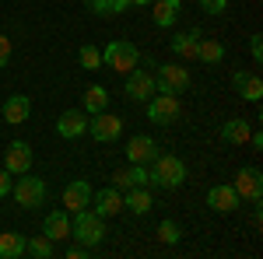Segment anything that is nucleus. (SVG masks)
I'll use <instances>...</instances> for the list:
<instances>
[{"mask_svg":"<svg viewBox=\"0 0 263 259\" xmlns=\"http://www.w3.org/2000/svg\"><path fill=\"white\" fill-rule=\"evenodd\" d=\"M147 175H151V186H162V189H179L186 182V165L176 154H158V158L147 165Z\"/></svg>","mask_w":263,"mask_h":259,"instance_id":"f257e3e1","label":"nucleus"},{"mask_svg":"<svg viewBox=\"0 0 263 259\" xmlns=\"http://www.w3.org/2000/svg\"><path fill=\"white\" fill-rule=\"evenodd\" d=\"M70 238L88 245V249H95L102 238H105V217H99L91 207H84L74 214V224H70Z\"/></svg>","mask_w":263,"mask_h":259,"instance_id":"f03ea898","label":"nucleus"},{"mask_svg":"<svg viewBox=\"0 0 263 259\" xmlns=\"http://www.w3.org/2000/svg\"><path fill=\"white\" fill-rule=\"evenodd\" d=\"M102 63L109 67V70H116V74H130L137 63H141V49L134 46V42H109L105 49H102Z\"/></svg>","mask_w":263,"mask_h":259,"instance_id":"7ed1b4c3","label":"nucleus"},{"mask_svg":"<svg viewBox=\"0 0 263 259\" xmlns=\"http://www.w3.org/2000/svg\"><path fill=\"white\" fill-rule=\"evenodd\" d=\"M182 116V105H179V95H165V91H155L147 98V119L158 123V126H172L179 123Z\"/></svg>","mask_w":263,"mask_h":259,"instance_id":"20e7f679","label":"nucleus"},{"mask_svg":"<svg viewBox=\"0 0 263 259\" xmlns=\"http://www.w3.org/2000/svg\"><path fill=\"white\" fill-rule=\"evenodd\" d=\"M11 193H14V200H18L21 210H35V207L46 203V182L25 172V175H18V182L11 186Z\"/></svg>","mask_w":263,"mask_h":259,"instance_id":"39448f33","label":"nucleus"},{"mask_svg":"<svg viewBox=\"0 0 263 259\" xmlns=\"http://www.w3.org/2000/svg\"><path fill=\"white\" fill-rule=\"evenodd\" d=\"M155 88L165 91V95H182V91L190 88V70H186L182 63H158Z\"/></svg>","mask_w":263,"mask_h":259,"instance_id":"423d86ee","label":"nucleus"},{"mask_svg":"<svg viewBox=\"0 0 263 259\" xmlns=\"http://www.w3.org/2000/svg\"><path fill=\"white\" fill-rule=\"evenodd\" d=\"M88 133L99 140V144H112V140H120V133H123V119L116 112L102 109L95 116H88Z\"/></svg>","mask_w":263,"mask_h":259,"instance_id":"0eeeda50","label":"nucleus"},{"mask_svg":"<svg viewBox=\"0 0 263 259\" xmlns=\"http://www.w3.org/2000/svg\"><path fill=\"white\" fill-rule=\"evenodd\" d=\"M232 189L239 193V200H249V203H260L263 196V175L260 168H239V175H235V182H232Z\"/></svg>","mask_w":263,"mask_h":259,"instance_id":"6e6552de","label":"nucleus"},{"mask_svg":"<svg viewBox=\"0 0 263 259\" xmlns=\"http://www.w3.org/2000/svg\"><path fill=\"white\" fill-rule=\"evenodd\" d=\"M126 84H123V91H126V98L130 102H147L158 88H155V74H147V70H130V74H123Z\"/></svg>","mask_w":263,"mask_h":259,"instance_id":"1a4fd4ad","label":"nucleus"},{"mask_svg":"<svg viewBox=\"0 0 263 259\" xmlns=\"http://www.w3.org/2000/svg\"><path fill=\"white\" fill-rule=\"evenodd\" d=\"M123 154L130 158V165H151V161L158 158V144L147 137V133H137V137H130V140H126Z\"/></svg>","mask_w":263,"mask_h":259,"instance_id":"9d476101","label":"nucleus"},{"mask_svg":"<svg viewBox=\"0 0 263 259\" xmlns=\"http://www.w3.org/2000/svg\"><path fill=\"white\" fill-rule=\"evenodd\" d=\"M4 168H7L11 175H25V172L32 168V147H28L25 140H11L7 151H4Z\"/></svg>","mask_w":263,"mask_h":259,"instance_id":"9b49d317","label":"nucleus"},{"mask_svg":"<svg viewBox=\"0 0 263 259\" xmlns=\"http://www.w3.org/2000/svg\"><path fill=\"white\" fill-rule=\"evenodd\" d=\"M99 217H116L123 210V193L116 189V186H105V189H99V193H91V203H88Z\"/></svg>","mask_w":263,"mask_h":259,"instance_id":"f8f14e48","label":"nucleus"},{"mask_svg":"<svg viewBox=\"0 0 263 259\" xmlns=\"http://www.w3.org/2000/svg\"><path fill=\"white\" fill-rule=\"evenodd\" d=\"M57 133L63 140H74V137H81V133H88V112L84 109H67V112H60Z\"/></svg>","mask_w":263,"mask_h":259,"instance_id":"ddd939ff","label":"nucleus"},{"mask_svg":"<svg viewBox=\"0 0 263 259\" xmlns=\"http://www.w3.org/2000/svg\"><path fill=\"white\" fill-rule=\"evenodd\" d=\"M239 193L232 189V186H211L207 189V207L211 210H218V214H232V210H239Z\"/></svg>","mask_w":263,"mask_h":259,"instance_id":"4468645a","label":"nucleus"},{"mask_svg":"<svg viewBox=\"0 0 263 259\" xmlns=\"http://www.w3.org/2000/svg\"><path fill=\"white\" fill-rule=\"evenodd\" d=\"M91 203V186L84 179H74L67 189H63V210L67 214H78V210H84Z\"/></svg>","mask_w":263,"mask_h":259,"instance_id":"2eb2a0df","label":"nucleus"},{"mask_svg":"<svg viewBox=\"0 0 263 259\" xmlns=\"http://www.w3.org/2000/svg\"><path fill=\"white\" fill-rule=\"evenodd\" d=\"M0 116H4V123H11V126L25 123L28 116H32V102H28V95H11L7 102H0Z\"/></svg>","mask_w":263,"mask_h":259,"instance_id":"dca6fc26","label":"nucleus"},{"mask_svg":"<svg viewBox=\"0 0 263 259\" xmlns=\"http://www.w3.org/2000/svg\"><path fill=\"white\" fill-rule=\"evenodd\" d=\"M42 235H46V238H53V242L70 238V214H67V210H53V214H46Z\"/></svg>","mask_w":263,"mask_h":259,"instance_id":"f3484780","label":"nucleus"},{"mask_svg":"<svg viewBox=\"0 0 263 259\" xmlns=\"http://www.w3.org/2000/svg\"><path fill=\"white\" fill-rule=\"evenodd\" d=\"M134 210L137 217H144L147 210H151V189L147 186H130V189H123V210Z\"/></svg>","mask_w":263,"mask_h":259,"instance_id":"a211bd4d","label":"nucleus"},{"mask_svg":"<svg viewBox=\"0 0 263 259\" xmlns=\"http://www.w3.org/2000/svg\"><path fill=\"white\" fill-rule=\"evenodd\" d=\"M151 14H155V25L158 28H172L179 21V11H182V0H151Z\"/></svg>","mask_w":263,"mask_h":259,"instance_id":"6ab92c4d","label":"nucleus"},{"mask_svg":"<svg viewBox=\"0 0 263 259\" xmlns=\"http://www.w3.org/2000/svg\"><path fill=\"white\" fill-rule=\"evenodd\" d=\"M193 60H200L203 67H218V63L224 60V46L218 39H203L200 35V42H197V56Z\"/></svg>","mask_w":263,"mask_h":259,"instance_id":"aec40b11","label":"nucleus"},{"mask_svg":"<svg viewBox=\"0 0 263 259\" xmlns=\"http://www.w3.org/2000/svg\"><path fill=\"white\" fill-rule=\"evenodd\" d=\"M249 133H253V126H249L246 119H228V123H221V140H224V144L242 147V144H249Z\"/></svg>","mask_w":263,"mask_h":259,"instance_id":"412c9836","label":"nucleus"},{"mask_svg":"<svg viewBox=\"0 0 263 259\" xmlns=\"http://www.w3.org/2000/svg\"><path fill=\"white\" fill-rule=\"evenodd\" d=\"M197 42H200V28H190V32L176 35L168 46H172V53H176V56H182V60H193V56H197Z\"/></svg>","mask_w":263,"mask_h":259,"instance_id":"4be33fe9","label":"nucleus"},{"mask_svg":"<svg viewBox=\"0 0 263 259\" xmlns=\"http://www.w3.org/2000/svg\"><path fill=\"white\" fill-rule=\"evenodd\" d=\"M18 256H25V235L4 231L0 235V259H18Z\"/></svg>","mask_w":263,"mask_h":259,"instance_id":"5701e85b","label":"nucleus"},{"mask_svg":"<svg viewBox=\"0 0 263 259\" xmlns=\"http://www.w3.org/2000/svg\"><path fill=\"white\" fill-rule=\"evenodd\" d=\"M102 109H109V91L102 88V84H91L88 91H84V112L88 116H95Z\"/></svg>","mask_w":263,"mask_h":259,"instance_id":"b1692460","label":"nucleus"},{"mask_svg":"<svg viewBox=\"0 0 263 259\" xmlns=\"http://www.w3.org/2000/svg\"><path fill=\"white\" fill-rule=\"evenodd\" d=\"M25 252L35 259H49L53 256V238H46V235H35V238H25Z\"/></svg>","mask_w":263,"mask_h":259,"instance_id":"393cba45","label":"nucleus"},{"mask_svg":"<svg viewBox=\"0 0 263 259\" xmlns=\"http://www.w3.org/2000/svg\"><path fill=\"white\" fill-rule=\"evenodd\" d=\"M239 95H242L246 102H253V105H256V102L263 98V81L256 77V74H246V81H242V88H239Z\"/></svg>","mask_w":263,"mask_h":259,"instance_id":"a878e982","label":"nucleus"},{"mask_svg":"<svg viewBox=\"0 0 263 259\" xmlns=\"http://www.w3.org/2000/svg\"><path fill=\"white\" fill-rule=\"evenodd\" d=\"M78 60H81L84 70H99V67H102V49H99V46H91V42H84L81 53H78Z\"/></svg>","mask_w":263,"mask_h":259,"instance_id":"bb28decb","label":"nucleus"},{"mask_svg":"<svg viewBox=\"0 0 263 259\" xmlns=\"http://www.w3.org/2000/svg\"><path fill=\"white\" fill-rule=\"evenodd\" d=\"M158 238H162L165 245H176V242L182 238V228L176 221H162V224H158Z\"/></svg>","mask_w":263,"mask_h":259,"instance_id":"cd10ccee","label":"nucleus"},{"mask_svg":"<svg viewBox=\"0 0 263 259\" xmlns=\"http://www.w3.org/2000/svg\"><path fill=\"white\" fill-rule=\"evenodd\" d=\"M88 7H91L95 14H102V18H112V14H120V11H116V0H88Z\"/></svg>","mask_w":263,"mask_h":259,"instance_id":"c85d7f7f","label":"nucleus"},{"mask_svg":"<svg viewBox=\"0 0 263 259\" xmlns=\"http://www.w3.org/2000/svg\"><path fill=\"white\" fill-rule=\"evenodd\" d=\"M200 7L207 14H224L228 11V0H200Z\"/></svg>","mask_w":263,"mask_h":259,"instance_id":"c756f323","label":"nucleus"},{"mask_svg":"<svg viewBox=\"0 0 263 259\" xmlns=\"http://www.w3.org/2000/svg\"><path fill=\"white\" fill-rule=\"evenodd\" d=\"M88 256H91V249H88V245H81V242L67 249V259H88Z\"/></svg>","mask_w":263,"mask_h":259,"instance_id":"7c9ffc66","label":"nucleus"},{"mask_svg":"<svg viewBox=\"0 0 263 259\" xmlns=\"http://www.w3.org/2000/svg\"><path fill=\"white\" fill-rule=\"evenodd\" d=\"M11 186H14L11 172H7V168H0V196H11Z\"/></svg>","mask_w":263,"mask_h":259,"instance_id":"2f4dec72","label":"nucleus"},{"mask_svg":"<svg viewBox=\"0 0 263 259\" xmlns=\"http://www.w3.org/2000/svg\"><path fill=\"white\" fill-rule=\"evenodd\" d=\"M249 53H253V60H256V63L263 60V35H253V39H249Z\"/></svg>","mask_w":263,"mask_h":259,"instance_id":"473e14b6","label":"nucleus"},{"mask_svg":"<svg viewBox=\"0 0 263 259\" xmlns=\"http://www.w3.org/2000/svg\"><path fill=\"white\" fill-rule=\"evenodd\" d=\"M7 60H11V39L0 32V67H7Z\"/></svg>","mask_w":263,"mask_h":259,"instance_id":"72a5a7b5","label":"nucleus"},{"mask_svg":"<svg viewBox=\"0 0 263 259\" xmlns=\"http://www.w3.org/2000/svg\"><path fill=\"white\" fill-rule=\"evenodd\" d=\"M242 81H246V70H235V74H232V84H235V91L242 88Z\"/></svg>","mask_w":263,"mask_h":259,"instance_id":"f704fd0d","label":"nucleus"},{"mask_svg":"<svg viewBox=\"0 0 263 259\" xmlns=\"http://www.w3.org/2000/svg\"><path fill=\"white\" fill-rule=\"evenodd\" d=\"M123 4H126V7H130V4H151V0H123Z\"/></svg>","mask_w":263,"mask_h":259,"instance_id":"c9c22d12","label":"nucleus"}]
</instances>
